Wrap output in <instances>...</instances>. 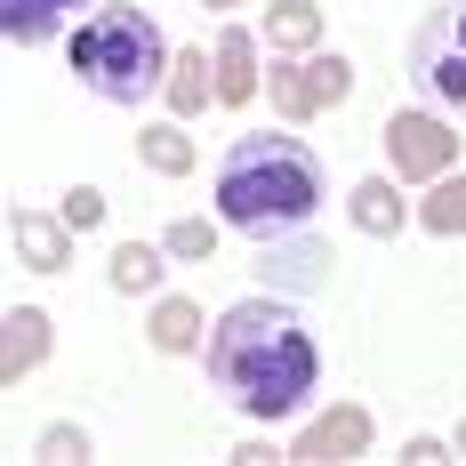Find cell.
<instances>
[{
  "label": "cell",
  "instance_id": "1",
  "mask_svg": "<svg viewBox=\"0 0 466 466\" xmlns=\"http://www.w3.org/2000/svg\"><path fill=\"white\" fill-rule=\"evenodd\" d=\"M201 370L209 394L258 426H281L289 410L314 402L322 386V346L298 322L289 298H233L218 322L201 329Z\"/></svg>",
  "mask_w": 466,
  "mask_h": 466
},
{
  "label": "cell",
  "instance_id": "2",
  "mask_svg": "<svg viewBox=\"0 0 466 466\" xmlns=\"http://www.w3.org/2000/svg\"><path fill=\"white\" fill-rule=\"evenodd\" d=\"M322 201H329L322 153L289 129H249L218 161V218L241 241H298L322 218Z\"/></svg>",
  "mask_w": 466,
  "mask_h": 466
},
{
  "label": "cell",
  "instance_id": "3",
  "mask_svg": "<svg viewBox=\"0 0 466 466\" xmlns=\"http://www.w3.org/2000/svg\"><path fill=\"white\" fill-rule=\"evenodd\" d=\"M65 65L105 105H153L161 73H169V41H161L153 8L105 0V8H81V25H65Z\"/></svg>",
  "mask_w": 466,
  "mask_h": 466
},
{
  "label": "cell",
  "instance_id": "4",
  "mask_svg": "<svg viewBox=\"0 0 466 466\" xmlns=\"http://www.w3.org/2000/svg\"><path fill=\"white\" fill-rule=\"evenodd\" d=\"M410 81H419L442 113L466 121V0L426 8V25L410 33Z\"/></svg>",
  "mask_w": 466,
  "mask_h": 466
},
{
  "label": "cell",
  "instance_id": "5",
  "mask_svg": "<svg viewBox=\"0 0 466 466\" xmlns=\"http://www.w3.org/2000/svg\"><path fill=\"white\" fill-rule=\"evenodd\" d=\"M386 161L402 169V177H419V186H434L442 169H459V137H451V121H434V113H394L386 121Z\"/></svg>",
  "mask_w": 466,
  "mask_h": 466
},
{
  "label": "cell",
  "instance_id": "6",
  "mask_svg": "<svg viewBox=\"0 0 466 466\" xmlns=\"http://www.w3.org/2000/svg\"><path fill=\"white\" fill-rule=\"evenodd\" d=\"M48 346H56V322H48L41 306L0 314V386H25V378L48 362Z\"/></svg>",
  "mask_w": 466,
  "mask_h": 466
},
{
  "label": "cell",
  "instance_id": "7",
  "mask_svg": "<svg viewBox=\"0 0 466 466\" xmlns=\"http://www.w3.org/2000/svg\"><path fill=\"white\" fill-rule=\"evenodd\" d=\"M8 241H16V258H25L33 274H65V266H73V226H65V218L16 209V218H8Z\"/></svg>",
  "mask_w": 466,
  "mask_h": 466
},
{
  "label": "cell",
  "instance_id": "8",
  "mask_svg": "<svg viewBox=\"0 0 466 466\" xmlns=\"http://www.w3.org/2000/svg\"><path fill=\"white\" fill-rule=\"evenodd\" d=\"M89 0H0V41H16V48H41L56 41L73 16H81Z\"/></svg>",
  "mask_w": 466,
  "mask_h": 466
},
{
  "label": "cell",
  "instance_id": "9",
  "mask_svg": "<svg viewBox=\"0 0 466 466\" xmlns=\"http://www.w3.org/2000/svg\"><path fill=\"white\" fill-rule=\"evenodd\" d=\"M209 81H218V105H249V96H258V41H249L241 25H226V33H218Z\"/></svg>",
  "mask_w": 466,
  "mask_h": 466
},
{
  "label": "cell",
  "instance_id": "10",
  "mask_svg": "<svg viewBox=\"0 0 466 466\" xmlns=\"http://www.w3.org/2000/svg\"><path fill=\"white\" fill-rule=\"evenodd\" d=\"M362 442H370V410H322V419L289 442V459H338V451L354 459Z\"/></svg>",
  "mask_w": 466,
  "mask_h": 466
},
{
  "label": "cell",
  "instance_id": "11",
  "mask_svg": "<svg viewBox=\"0 0 466 466\" xmlns=\"http://www.w3.org/2000/svg\"><path fill=\"white\" fill-rule=\"evenodd\" d=\"M258 33H266L274 56H314V48H322V8H314V0H281V8H266Z\"/></svg>",
  "mask_w": 466,
  "mask_h": 466
},
{
  "label": "cell",
  "instance_id": "12",
  "mask_svg": "<svg viewBox=\"0 0 466 466\" xmlns=\"http://www.w3.org/2000/svg\"><path fill=\"white\" fill-rule=\"evenodd\" d=\"M161 96H169L177 113H209V105H218V81H209V48H169Z\"/></svg>",
  "mask_w": 466,
  "mask_h": 466
},
{
  "label": "cell",
  "instance_id": "13",
  "mask_svg": "<svg viewBox=\"0 0 466 466\" xmlns=\"http://www.w3.org/2000/svg\"><path fill=\"white\" fill-rule=\"evenodd\" d=\"M346 218H354V233H370V241H386V233H402V218H410V201L386 186V177H362L354 186V201H346Z\"/></svg>",
  "mask_w": 466,
  "mask_h": 466
},
{
  "label": "cell",
  "instance_id": "14",
  "mask_svg": "<svg viewBox=\"0 0 466 466\" xmlns=\"http://www.w3.org/2000/svg\"><path fill=\"white\" fill-rule=\"evenodd\" d=\"M201 329H209V314H201L193 298H161L153 322H145V338H153L161 354H201Z\"/></svg>",
  "mask_w": 466,
  "mask_h": 466
},
{
  "label": "cell",
  "instance_id": "15",
  "mask_svg": "<svg viewBox=\"0 0 466 466\" xmlns=\"http://www.w3.org/2000/svg\"><path fill=\"white\" fill-rule=\"evenodd\" d=\"M137 161L153 169V177H193V161H201V153H193V137L177 129V121H153V129L137 137Z\"/></svg>",
  "mask_w": 466,
  "mask_h": 466
},
{
  "label": "cell",
  "instance_id": "16",
  "mask_svg": "<svg viewBox=\"0 0 466 466\" xmlns=\"http://www.w3.org/2000/svg\"><path fill=\"white\" fill-rule=\"evenodd\" d=\"M419 226L426 233H466V177H451V169L434 177V193L419 201Z\"/></svg>",
  "mask_w": 466,
  "mask_h": 466
},
{
  "label": "cell",
  "instance_id": "17",
  "mask_svg": "<svg viewBox=\"0 0 466 466\" xmlns=\"http://www.w3.org/2000/svg\"><path fill=\"white\" fill-rule=\"evenodd\" d=\"M153 281H161V249H153V241H121V249H113V289H121V298H145Z\"/></svg>",
  "mask_w": 466,
  "mask_h": 466
},
{
  "label": "cell",
  "instance_id": "18",
  "mask_svg": "<svg viewBox=\"0 0 466 466\" xmlns=\"http://www.w3.org/2000/svg\"><path fill=\"white\" fill-rule=\"evenodd\" d=\"M258 89L281 105V121H314V96H306V65H289V56H274V73L258 81Z\"/></svg>",
  "mask_w": 466,
  "mask_h": 466
},
{
  "label": "cell",
  "instance_id": "19",
  "mask_svg": "<svg viewBox=\"0 0 466 466\" xmlns=\"http://www.w3.org/2000/svg\"><path fill=\"white\" fill-rule=\"evenodd\" d=\"M346 89H354V65H346V56H322V48H314V65H306V96H314V113H322V105H338Z\"/></svg>",
  "mask_w": 466,
  "mask_h": 466
},
{
  "label": "cell",
  "instance_id": "20",
  "mask_svg": "<svg viewBox=\"0 0 466 466\" xmlns=\"http://www.w3.org/2000/svg\"><path fill=\"white\" fill-rule=\"evenodd\" d=\"M218 249V226L209 218H177V226L161 233V258H209Z\"/></svg>",
  "mask_w": 466,
  "mask_h": 466
},
{
  "label": "cell",
  "instance_id": "21",
  "mask_svg": "<svg viewBox=\"0 0 466 466\" xmlns=\"http://www.w3.org/2000/svg\"><path fill=\"white\" fill-rule=\"evenodd\" d=\"M56 218H65L73 233H96L105 226V193L96 186H65V209H56Z\"/></svg>",
  "mask_w": 466,
  "mask_h": 466
},
{
  "label": "cell",
  "instance_id": "22",
  "mask_svg": "<svg viewBox=\"0 0 466 466\" xmlns=\"http://www.w3.org/2000/svg\"><path fill=\"white\" fill-rule=\"evenodd\" d=\"M41 459H89V426H73V419H56L41 434Z\"/></svg>",
  "mask_w": 466,
  "mask_h": 466
},
{
  "label": "cell",
  "instance_id": "23",
  "mask_svg": "<svg viewBox=\"0 0 466 466\" xmlns=\"http://www.w3.org/2000/svg\"><path fill=\"white\" fill-rule=\"evenodd\" d=\"M201 8H209V16H218V8H241V0H201Z\"/></svg>",
  "mask_w": 466,
  "mask_h": 466
},
{
  "label": "cell",
  "instance_id": "24",
  "mask_svg": "<svg viewBox=\"0 0 466 466\" xmlns=\"http://www.w3.org/2000/svg\"><path fill=\"white\" fill-rule=\"evenodd\" d=\"M459 451H466V426H459Z\"/></svg>",
  "mask_w": 466,
  "mask_h": 466
}]
</instances>
